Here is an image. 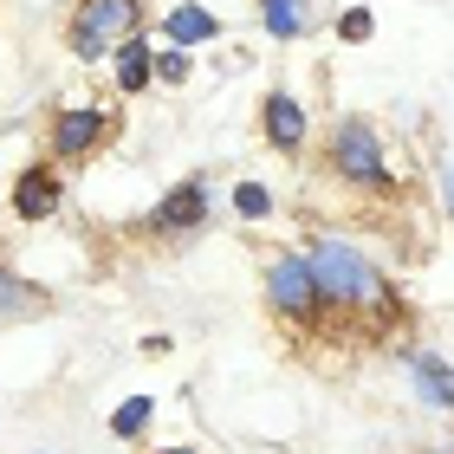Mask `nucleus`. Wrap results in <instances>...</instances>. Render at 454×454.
Masks as SVG:
<instances>
[{"mask_svg": "<svg viewBox=\"0 0 454 454\" xmlns=\"http://www.w3.org/2000/svg\"><path fill=\"white\" fill-rule=\"evenodd\" d=\"M52 208H59V176L52 169H27L13 182V215L20 221H46Z\"/></svg>", "mask_w": 454, "mask_h": 454, "instance_id": "nucleus-7", "label": "nucleus"}, {"mask_svg": "<svg viewBox=\"0 0 454 454\" xmlns=\"http://www.w3.org/2000/svg\"><path fill=\"white\" fill-rule=\"evenodd\" d=\"M266 33H273V39H293L299 27H305V0H266Z\"/></svg>", "mask_w": 454, "mask_h": 454, "instance_id": "nucleus-12", "label": "nucleus"}, {"mask_svg": "<svg viewBox=\"0 0 454 454\" xmlns=\"http://www.w3.org/2000/svg\"><path fill=\"white\" fill-rule=\"evenodd\" d=\"M150 78H156V72H150V46L130 33V39L117 46V85H123V91H143Z\"/></svg>", "mask_w": 454, "mask_h": 454, "instance_id": "nucleus-10", "label": "nucleus"}, {"mask_svg": "<svg viewBox=\"0 0 454 454\" xmlns=\"http://www.w3.org/2000/svg\"><path fill=\"white\" fill-rule=\"evenodd\" d=\"M370 33H377V13H370V7H350V13L338 20V39H350V46H357V39H370Z\"/></svg>", "mask_w": 454, "mask_h": 454, "instance_id": "nucleus-16", "label": "nucleus"}, {"mask_svg": "<svg viewBox=\"0 0 454 454\" xmlns=\"http://www.w3.org/2000/svg\"><path fill=\"white\" fill-rule=\"evenodd\" d=\"M162 33H169V46H201V39H215V13L201 7H169V20H162Z\"/></svg>", "mask_w": 454, "mask_h": 454, "instance_id": "nucleus-9", "label": "nucleus"}, {"mask_svg": "<svg viewBox=\"0 0 454 454\" xmlns=\"http://www.w3.org/2000/svg\"><path fill=\"white\" fill-rule=\"evenodd\" d=\"M332 169L357 189H389V169H383V137L370 130L364 117H344L332 130Z\"/></svg>", "mask_w": 454, "mask_h": 454, "instance_id": "nucleus-3", "label": "nucleus"}, {"mask_svg": "<svg viewBox=\"0 0 454 454\" xmlns=\"http://www.w3.org/2000/svg\"><path fill=\"white\" fill-rule=\"evenodd\" d=\"M162 234H189V227L208 221V182H182V189H169L156 201V215H150Z\"/></svg>", "mask_w": 454, "mask_h": 454, "instance_id": "nucleus-5", "label": "nucleus"}, {"mask_svg": "<svg viewBox=\"0 0 454 454\" xmlns=\"http://www.w3.org/2000/svg\"><path fill=\"white\" fill-rule=\"evenodd\" d=\"M162 454H195V448H162Z\"/></svg>", "mask_w": 454, "mask_h": 454, "instance_id": "nucleus-18", "label": "nucleus"}, {"mask_svg": "<svg viewBox=\"0 0 454 454\" xmlns=\"http://www.w3.org/2000/svg\"><path fill=\"white\" fill-rule=\"evenodd\" d=\"M266 143H279V150H299V143H305V111H299V98H286V91L266 98Z\"/></svg>", "mask_w": 454, "mask_h": 454, "instance_id": "nucleus-8", "label": "nucleus"}, {"mask_svg": "<svg viewBox=\"0 0 454 454\" xmlns=\"http://www.w3.org/2000/svg\"><path fill=\"white\" fill-rule=\"evenodd\" d=\"M312 279H318V299L325 305H370V312H389V286L383 273L370 266L357 247H344V240H312Z\"/></svg>", "mask_w": 454, "mask_h": 454, "instance_id": "nucleus-1", "label": "nucleus"}, {"mask_svg": "<svg viewBox=\"0 0 454 454\" xmlns=\"http://www.w3.org/2000/svg\"><path fill=\"white\" fill-rule=\"evenodd\" d=\"M150 72L162 78V85H182L195 66H189V52H182V46H169V52H150Z\"/></svg>", "mask_w": 454, "mask_h": 454, "instance_id": "nucleus-14", "label": "nucleus"}, {"mask_svg": "<svg viewBox=\"0 0 454 454\" xmlns=\"http://www.w3.org/2000/svg\"><path fill=\"white\" fill-rule=\"evenodd\" d=\"M448 201H454V169H448Z\"/></svg>", "mask_w": 454, "mask_h": 454, "instance_id": "nucleus-19", "label": "nucleus"}, {"mask_svg": "<svg viewBox=\"0 0 454 454\" xmlns=\"http://www.w3.org/2000/svg\"><path fill=\"white\" fill-rule=\"evenodd\" d=\"M98 137H105V111L78 105V111H66V117L52 123V156H85Z\"/></svg>", "mask_w": 454, "mask_h": 454, "instance_id": "nucleus-6", "label": "nucleus"}, {"mask_svg": "<svg viewBox=\"0 0 454 454\" xmlns=\"http://www.w3.org/2000/svg\"><path fill=\"white\" fill-rule=\"evenodd\" d=\"M416 389L428 403H454V370L435 364V357H416Z\"/></svg>", "mask_w": 454, "mask_h": 454, "instance_id": "nucleus-11", "label": "nucleus"}, {"mask_svg": "<svg viewBox=\"0 0 454 454\" xmlns=\"http://www.w3.org/2000/svg\"><path fill=\"white\" fill-rule=\"evenodd\" d=\"M137 33V0H78L72 7V52L105 59Z\"/></svg>", "mask_w": 454, "mask_h": 454, "instance_id": "nucleus-2", "label": "nucleus"}, {"mask_svg": "<svg viewBox=\"0 0 454 454\" xmlns=\"http://www.w3.org/2000/svg\"><path fill=\"white\" fill-rule=\"evenodd\" d=\"M150 396H130V403H117V416H111V435H143V422H150Z\"/></svg>", "mask_w": 454, "mask_h": 454, "instance_id": "nucleus-13", "label": "nucleus"}, {"mask_svg": "<svg viewBox=\"0 0 454 454\" xmlns=\"http://www.w3.org/2000/svg\"><path fill=\"white\" fill-rule=\"evenodd\" d=\"M266 293H273V305L293 325H318V312H325L312 260H305V254H273V266H266Z\"/></svg>", "mask_w": 454, "mask_h": 454, "instance_id": "nucleus-4", "label": "nucleus"}, {"mask_svg": "<svg viewBox=\"0 0 454 454\" xmlns=\"http://www.w3.org/2000/svg\"><path fill=\"white\" fill-rule=\"evenodd\" d=\"M20 305H33V286L13 279L7 266H0V312H20Z\"/></svg>", "mask_w": 454, "mask_h": 454, "instance_id": "nucleus-17", "label": "nucleus"}, {"mask_svg": "<svg viewBox=\"0 0 454 454\" xmlns=\"http://www.w3.org/2000/svg\"><path fill=\"white\" fill-rule=\"evenodd\" d=\"M234 208H240L247 221H266V215H273V195H266L260 182H240V189H234Z\"/></svg>", "mask_w": 454, "mask_h": 454, "instance_id": "nucleus-15", "label": "nucleus"}]
</instances>
